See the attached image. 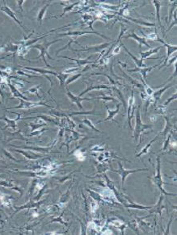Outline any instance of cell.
<instances>
[{"mask_svg":"<svg viewBox=\"0 0 177 235\" xmlns=\"http://www.w3.org/2000/svg\"><path fill=\"white\" fill-rule=\"evenodd\" d=\"M136 120H135V129L134 131V138L135 142L138 141V139L140 137V135L142 132L147 129V128H151L150 124H143L141 120V115H140V106H138V111L136 113Z\"/></svg>","mask_w":177,"mask_h":235,"instance_id":"6da1fadb","label":"cell"},{"mask_svg":"<svg viewBox=\"0 0 177 235\" xmlns=\"http://www.w3.org/2000/svg\"><path fill=\"white\" fill-rule=\"evenodd\" d=\"M59 41L60 40H55V41H45V42L43 43V44H37V45H32L31 48H32V49H38L39 51H40V53H41V54H40V55H39L36 58H42L45 64L47 65L48 67H49V65H48L47 62H46V58H45V56H47L48 58H49L50 60H53V58H52L49 55V54H48V50H49V46H50V45H52L53 44H54V43H56V42H58V41Z\"/></svg>","mask_w":177,"mask_h":235,"instance_id":"7a4b0ae2","label":"cell"},{"mask_svg":"<svg viewBox=\"0 0 177 235\" xmlns=\"http://www.w3.org/2000/svg\"><path fill=\"white\" fill-rule=\"evenodd\" d=\"M161 164H160V158L158 157L157 158V172H156V175L154 176L153 181L154 183V184L156 185V187H158V188L159 189V191L161 192L163 195H166V196H175V194H172V193H168L166 191L164 190L163 188V184H165L164 182L163 181L162 179V175H161Z\"/></svg>","mask_w":177,"mask_h":235,"instance_id":"3957f363","label":"cell"},{"mask_svg":"<svg viewBox=\"0 0 177 235\" xmlns=\"http://www.w3.org/2000/svg\"><path fill=\"white\" fill-rule=\"evenodd\" d=\"M118 166H119V170H113L112 169V171L113 172H115V173L118 174V175L121 177V183H122V186H124L125 181H126V177L128 176L130 174H133L135 173V172H138V171H148L147 169H138V170H126L123 167V166L121 165V163H118Z\"/></svg>","mask_w":177,"mask_h":235,"instance_id":"277c9868","label":"cell"},{"mask_svg":"<svg viewBox=\"0 0 177 235\" xmlns=\"http://www.w3.org/2000/svg\"><path fill=\"white\" fill-rule=\"evenodd\" d=\"M3 3H4V6H2L1 8H0V11H2V12H4L5 14H6L7 16H9V17L11 18V19H12L17 24H19L20 27L22 28V29H24L25 32H27V29L25 28V27H24V25H23V24H22L21 22L19 21V19H17V17H16V15H15V13L14 12V11H11V9L9 7V6H7L6 5V3H5V1H3Z\"/></svg>","mask_w":177,"mask_h":235,"instance_id":"5b68a950","label":"cell"},{"mask_svg":"<svg viewBox=\"0 0 177 235\" xmlns=\"http://www.w3.org/2000/svg\"><path fill=\"white\" fill-rule=\"evenodd\" d=\"M19 100H20V103H19V106H16V107H11V108L8 109H13V108H24V109H29V108H32V107H37V106H47V107H49V105L45 104L44 103L41 102H29V101H25L23 99H19Z\"/></svg>","mask_w":177,"mask_h":235,"instance_id":"8992f818","label":"cell"},{"mask_svg":"<svg viewBox=\"0 0 177 235\" xmlns=\"http://www.w3.org/2000/svg\"><path fill=\"white\" fill-rule=\"evenodd\" d=\"M84 34H95L98 35V36H101L103 38L107 39V40H110V38H109L108 36H105V35H102L101 33L96 32H88V31H71V32H65V33H61V34H58V36H82V35Z\"/></svg>","mask_w":177,"mask_h":235,"instance_id":"52a82bcc","label":"cell"},{"mask_svg":"<svg viewBox=\"0 0 177 235\" xmlns=\"http://www.w3.org/2000/svg\"><path fill=\"white\" fill-rule=\"evenodd\" d=\"M156 41H158V42L160 43H162L163 45V46L164 47L167 48V57H166V59H165L164 61V63H163V66H166L167 63V62L169 61V57L171 55V54L172 53H174V52H175L177 50V46L176 45H169V44H167V43L165 42L163 39H161L158 36V35L157 36V38H156Z\"/></svg>","mask_w":177,"mask_h":235,"instance_id":"ba28073f","label":"cell"},{"mask_svg":"<svg viewBox=\"0 0 177 235\" xmlns=\"http://www.w3.org/2000/svg\"><path fill=\"white\" fill-rule=\"evenodd\" d=\"M109 45H111V42L104 43V44H101L99 45H94V46H88L87 48H83L79 51H85L89 52L92 54H95V53H99V52L102 51L103 49H105L108 48Z\"/></svg>","mask_w":177,"mask_h":235,"instance_id":"9c48e42d","label":"cell"},{"mask_svg":"<svg viewBox=\"0 0 177 235\" xmlns=\"http://www.w3.org/2000/svg\"><path fill=\"white\" fill-rule=\"evenodd\" d=\"M160 64H161V63H158V64L154 65V66H152V67H142V68H135V69H133V70H128V71L130 73L139 72L142 75L143 79H144L143 81L145 82V83H146V75H147L148 73L150 72V71H151L153 69L155 68L156 67H158Z\"/></svg>","mask_w":177,"mask_h":235,"instance_id":"30bf717a","label":"cell"},{"mask_svg":"<svg viewBox=\"0 0 177 235\" xmlns=\"http://www.w3.org/2000/svg\"><path fill=\"white\" fill-rule=\"evenodd\" d=\"M130 38L134 39V40H135L138 43L139 48H141L142 45H144V46H146V47L148 48V49H152L151 46H150V45L149 44L146 42V40L145 38H143V37H140V36H138V35H137L136 33H134V32H132L131 34H129L128 36H124V39H130Z\"/></svg>","mask_w":177,"mask_h":235,"instance_id":"8fae6325","label":"cell"},{"mask_svg":"<svg viewBox=\"0 0 177 235\" xmlns=\"http://www.w3.org/2000/svg\"><path fill=\"white\" fill-rule=\"evenodd\" d=\"M66 94H67V96H68L69 99H71V102H72L73 103H75V104H76L77 106L79 107V108L81 109V110H83V106H82V104H81L82 101L91 100V99L81 98L80 96H77V95H73L72 93H71V92L68 90V89H67V92H66Z\"/></svg>","mask_w":177,"mask_h":235,"instance_id":"7c38bea8","label":"cell"},{"mask_svg":"<svg viewBox=\"0 0 177 235\" xmlns=\"http://www.w3.org/2000/svg\"><path fill=\"white\" fill-rule=\"evenodd\" d=\"M120 105H121L120 103H118V104L117 105V107H116V109L114 110V111H112V110H110V109H109V107L106 105L105 107H106L107 110H108V113H109V115L107 116V118L106 119H105V120H101V121H97V123H96V124H99V123H101V122H104V121H108V120H113V122H115V123H117V121L114 120V116H115L117 114L119 113Z\"/></svg>","mask_w":177,"mask_h":235,"instance_id":"4fadbf2b","label":"cell"},{"mask_svg":"<svg viewBox=\"0 0 177 235\" xmlns=\"http://www.w3.org/2000/svg\"><path fill=\"white\" fill-rule=\"evenodd\" d=\"M121 45L122 47H123V49H125L126 51V53L129 54V55L131 57V58H132L133 60H134V62L135 64L137 65V67H138V68H142V67H146V65L143 63V60L142 59H138V58L135 57V56H134L132 54V53H130V51L128 50V49L126 47V45H124V44L121 41Z\"/></svg>","mask_w":177,"mask_h":235,"instance_id":"5bb4252c","label":"cell"},{"mask_svg":"<svg viewBox=\"0 0 177 235\" xmlns=\"http://www.w3.org/2000/svg\"><path fill=\"white\" fill-rule=\"evenodd\" d=\"M86 84H87V89L83 91L82 93H80V95H79V96L81 97L82 95H83L86 94L87 92L90 91L97 90V89H110V88H111L107 85H91V84H89L88 83H86Z\"/></svg>","mask_w":177,"mask_h":235,"instance_id":"9a60e30c","label":"cell"},{"mask_svg":"<svg viewBox=\"0 0 177 235\" xmlns=\"http://www.w3.org/2000/svg\"><path fill=\"white\" fill-rule=\"evenodd\" d=\"M134 91H132L131 92V97L130 98V100H129V106L128 109L126 110V112H127V119H128V124L129 126H130V129H133L132 125H131V118H130V111L132 110V107L134 106Z\"/></svg>","mask_w":177,"mask_h":235,"instance_id":"2e32d148","label":"cell"},{"mask_svg":"<svg viewBox=\"0 0 177 235\" xmlns=\"http://www.w3.org/2000/svg\"><path fill=\"white\" fill-rule=\"evenodd\" d=\"M171 87V85H167V86H166V87H164L161 88L160 90L157 91H155V92H154L152 95H153V99H154V103H156L158 102L160 99H161V96H162V95L164 93L165 91L167 90V89Z\"/></svg>","mask_w":177,"mask_h":235,"instance_id":"e0dca14e","label":"cell"},{"mask_svg":"<svg viewBox=\"0 0 177 235\" xmlns=\"http://www.w3.org/2000/svg\"><path fill=\"white\" fill-rule=\"evenodd\" d=\"M161 46L158 48H155V49H149L148 51L146 52H140V55H141V59H142L143 61L146 60V58H148L150 55H153V54H157L160 49H161Z\"/></svg>","mask_w":177,"mask_h":235,"instance_id":"ac0fdd59","label":"cell"},{"mask_svg":"<svg viewBox=\"0 0 177 235\" xmlns=\"http://www.w3.org/2000/svg\"><path fill=\"white\" fill-rule=\"evenodd\" d=\"M152 3L154 4V7H155V11H156V17H157V20H158V25L160 26V28H163L161 24V19H160V6H161V2L158 0H153L152 1Z\"/></svg>","mask_w":177,"mask_h":235,"instance_id":"d6986e66","label":"cell"},{"mask_svg":"<svg viewBox=\"0 0 177 235\" xmlns=\"http://www.w3.org/2000/svg\"><path fill=\"white\" fill-rule=\"evenodd\" d=\"M158 135H159V134H158V135H157V136H156L155 137H154V139H152L151 141H150L149 143H148L147 145H146L145 147L143 148L142 150V151L140 152V153H139V154H136V157H137V158H139V157H141L142 155V154H147L148 152H149L150 148V146H151L152 143H154V141H155L156 140H157V139H158Z\"/></svg>","mask_w":177,"mask_h":235,"instance_id":"ffe728a7","label":"cell"},{"mask_svg":"<svg viewBox=\"0 0 177 235\" xmlns=\"http://www.w3.org/2000/svg\"><path fill=\"white\" fill-rule=\"evenodd\" d=\"M24 69L25 70H28V71H35V72H37L39 74H41V75H47V74H50V75H55L56 77H57V75L58 74L55 72H53V71H46V70H44V69H37V68H29V67H24Z\"/></svg>","mask_w":177,"mask_h":235,"instance_id":"44dd1931","label":"cell"},{"mask_svg":"<svg viewBox=\"0 0 177 235\" xmlns=\"http://www.w3.org/2000/svg\"><path fill=\"white\" fill-rule=\"evenodd\" d=\"M49 5H50V3H47L45 6H43L42 8L40 10V11H39L38 15H37V21L40 22V24H41V22H42L43 19L45 17V12H46V11H47V9Z\"/></svg>","mask_w":177,"mask_h":235,"instance_id":"7402d4cb","label":"cell"},{"mask_svg":"<svg viewBox=\"0 0 177 235\" xmlns=\"http://www.w3.org/2000/svg\"><path fill=\"white\" fill-rule=\"evenodd\" d=\"M9 87H10V88H11V92H12L13 95H14L15 98H20V99H24V100H28V98H27V97H24V95H22L19 92V91L15 89V87H14V86L11 85V83H9Z\"/></svg>","mask_w":177,"mask_h":235,"instance_id":"603a6c76","label":"cell"},{"mask_svg":"<svg viewBox=\"0 0 177 235\" xmlns=\"http://www.w3.org/2000/svg\"><path fill=\"white\" fill-rule=\"evenodd\" d=\"M0 120H3L7 123V126L6 127H11L12 128L15 129V123L17 121L18 119H15V120H10L8 119V117H6V116H2V117H0Z\"/></svg>","mask_w":177,"mask_h":235,"instance_id":"cb8c5ba5","label":"cell"},{"mask_svg":"<svg viewBox=\"0 0 177 235\" xmlns=\"http://www.w3.org/2000/svg\"><path fill=\"white\" fill-rule=\"evenodd\" d=\"M60 58H67V59H70V60H72V61H75V62H76L77 63H78V66H79V67H82L83 65H86V64H89V63H92L91 62H89V61H88V59H86V60H80V59H72V58H67V57H60Z\"/></svg>","mask_w":177,"mask_h":235,"instance_id":"d4e9b609","label":"cell"},{"mask_svg":"<svg viewBox=\"0 0 177 235\" xmlns=\"http://www.w3.org/2000/svg\"><path fill=\"white\" fill-rule=\"evenodd\" d=\"M126 207L130 208V209H152L153 206L147 207V206H142V205H139L135 203H133L132 205H126Z\"/></svg>","mask_w":177,"mask_h":235,"instance_id":"484cf974","label":"cell"},{"mask_svg":"<svg viewBox=\"0 0 177 235\" xmlns=\"http://www.w3.org/2000/svg\"><path fill=\"white\" fill-rule=\"evenodd\" d=\"M57 78H58V79H59V81L61 82V86L63 87V86H64V83L66 82V79L68 78V75H65V74L60 73V74H58Z\"/></svg>","mask_w":177,"mask_h":235,"instance_id":"4316f807","label":"cell"},{"mask_svg":"<svg viewBox=\"0 0 177 235\" xmlns=\"http://www.w3.org/2000/svg\"><path fill=\"white\" fill-rule=\"evenodd\" d=\"M83 122L85 124L88 125V126H89L90 128H92V129H93V130L96 131V132H98V133H102L101 131H100V130H99V129H97V128H96V127H95L94 125H93V124H92V122H91V120H88V119H85V120H83Z\"/></svg>","mask_w":177,"mask_h":235,"instance_id":"83f0119b","label":"cell"},{"mask_svg":"<svg viewBox=\"0 0 177 235\" xmlns=\"http://www.w3.org/2000/svg\"><path fill=\"white\" fill-rule=\"evenodd\" d=\"M142 83H143V84H144V88H145L146 92L147 95H149V96L152 95H153V93H154L153 90H152V88L150 87V86H148L147 83H145V82L143 81V80H142Z\"/></svg>","mask_w":177,"mask_h":235,"instance_id":"f1b7e54d","label":"cell"},{"mask_svg":"<svg viewBox=\"0 0 177 235\" xmlns=\"http://www.w3.org/2000/svg\"><path fill=\"white\" fill-rule=\"evenodd\" d=\"M79 3V2H75V3H73V4H71V6H67V7H65L64 8V11H63V12H62V14L61 15H60L59 17H61V16H63V15H65V13L67 12V11H71L73 8H74V6H75L76 5H78Z\"/></svg>","mask_w":177,"mask_h":235,"instance_id":"f546056e","label":"cell"},{"mask_svg":"<svg viewBox=\"0 0 177 235\" xmlns=\"http://www.w3.org/2000/svg\"><path fill=\"white\" fill-rule=\"evenodd\" d=\"M164 118H165V120H166V121H167V126H166V128H164V130H163V133L162 132V133H162V134H163L164 136H166L167 133H168L169 129H170V128L171 127V124H170V122H169L168 118L167 117V116H165Z\"/></svg>","mask_w":177,"mask_h":235,"instance_id":"4dcf8cb0","label":"cell"},{"mask_svg":"<svg viewBox=\"0 0 177 235\" xmlns=\"http://www.w3.org/2000/svg\"><path fill=\"white\" fill-rule=\"evenodd\" d=\"M81 76H82V74H79V75H75V76H73V77H71V79H69L68 81L66 82V85H68V84H70V83H72V82L75 81V80H76L77 79H79V78L81 77Z\"/></svg>","mask_w":177,"mask_h":235,"instance_id":"1f68e13d","label":"cell"},{"mask_svg":"<svg viewBox=\"0 0 177 235\" xmlns=\"http://www.w3.org/2000/svg\"><path fill=\"white\" fill-rule=\"evenodd\" d=\"M175 99H176V93H175V94L173 95L171 97V98H169L168 99H167V100L166 102L164 103V104H163V106H164V107H167V106L168 105L169 103H171V101L175 100Z\"/></svg>","mask_w":177,"mask_h":235,"instance_id":"d6a6232c","label":"cell"},{"mask_svg":"<svg viewBox=\"0 0 177 235\" xmlns=\"http://www.w3.org/2000/svg\"><path fill=\"white\" fill-rule=\"evenodd\" d=\"M171 133H170V134L168 135V137H167V138L166 141H165L164 146H163V150H166L167 149V147H168L169 141H170V139H171Z\"/></svg>","mask_w":177,"mask_h":235,"instance_id":"836d02e7","label":"cell"},{"mask_svg":"<svg viewBox=\"0 0 177 235\" xmlns=\"http://www.w3.org/2000/svg\"><path fill=\"white\" fill-rule=\"evenodd\" d=\"M96 99H105V100H112L113 102H117V99H115L113 97H97Z\"/></svg>","mask_w":177,"mask_h":235,"instance_id":"e575fe53","label":"cell"},{"mask_svg":"<svg viewBox=\"0 0 177 235\" xmlns=\"http://www.w3.org/2000/svg\"><path fill=\"white\" fill-rule=\"evenodd\" d=\"M121 45H118V46H117V47L115 48V49L113 50V55H115V54H118L120 52V49H121Z\"/></svg>","mask_w":177,"mask_h":235,"instance_id":"d590c367","label":"cell"},{"mask_svg":"<svg viewBox=\"0 0 177 235\" xmlns=\"http://www.w3.org/2000/svg\"><path fill=\"white\" fill-rule=\"evenodd\" d=\"M24 2H25V1H23V0H22V1H17V3H18V5H19V7L20 8V10H21V11H24V9H23V4L24 3Z\"/></svg>","mask_w":177,"mask_h":235,"instance_id":"8d00e7d4","label":"cell"},{"mask_svg":"<svg viewBox=\"0 0 177 235\" xmlns=\"http://www.w3.org/2000/svg\"><path fill=\"white\" fill-rule=\"evenodd\" d=\"M77 69H78V68L75 69V70H72V71H76ZM70 71H71V70H69V71H65V73H66V72H70Z\"/></svg>","mask_w":177,"mask_h":235,"instance_id":"74e56055","label":"cell"},{"mask_svg":"<svg viewBox=\"0 0 177 235\" xmlns=\"http://www.w3.org/2000/svg\"><path fill=\"white\" fill-rule=\"evenodd\" d=\"M0 103H1V101H0Z\"/></svg>","mask_w":177,"mask_h":235,"instance_id":"f35d334b","label":"cell"}]
</instances>
